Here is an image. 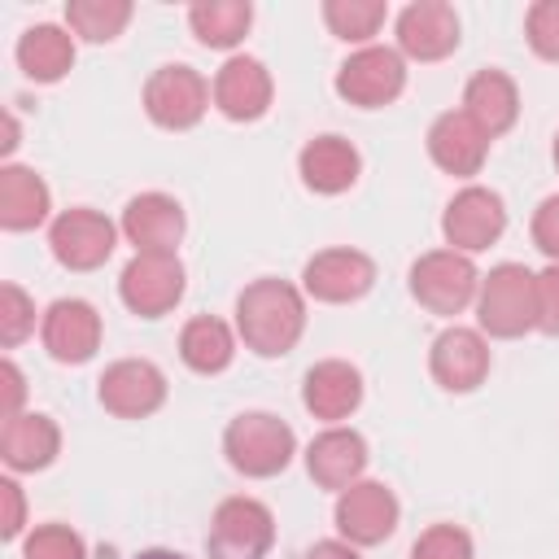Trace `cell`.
I'll list each match as a JSON object with an SVG mask.
<instances>
[{
    "instance_id": "4316f807",
    "label": "cell",
    "mask_w": 559,
    "mask_h": 559,
    "mask_svg": "<svg viewBox=\"0 0 559 559\" xmlns=\"http://www.w3.org/2000/svg\"><path fill=\"white\" fill-rule=\"evenodd\" d=\"M231 354H236V336H231V328L223 319L197 314L192 323H183V332H179V358L192 371L214 376V371H223L231 362Z\"/></svg>"
},
{
    "instance_id": "74e56055",
    "label": "cell",
    "mask_w": 559,
    "mask_h": 559,
    "mask_svg": "<svg viewBox=\"0 0 559 559\" xmlns=\"http://www.w3.org/2000/svg\"><path fill=\"white\" fill-rule=\"evenodd\" d=\"M0 376H4V419H9V415H22V411H17V402H22V371H17L13 362H4Z\"/></svg>"
},
{
    "instance_id": "277c9868",
    "label": "cell",
    "mask_w": 559,
    "mask_h": 559,
    "mask_svg": "<svg viewBox=\"0 0 559 559\" xmlns=\"http://www.w3.org/2000/svg\"><path fill=\"white\" fill-rule=\"evenodd\" d=\"M411 293L432 314H459L463 306L476 301L480 275H476V266H472L467 253H459V249H432V253H424L411 266Z\"/></svg>"
},
{
    "instance_id": "5b68a950",
    "label": "cell",
    "mask_w": 559,
    "mask_h": 559,
    "mask_svg": "<svg viewBox=\"0 0 559 559\" xmlns=\"http://www.w3.org/2000/svg\"><path fill=\"white\" fill-rule=\"evenodd\" d=\"M275 542V520L258 498H227L210 524V559H262Z\"/></svg>"
},
{
    "instance_id": "f1b7e54d",
    "label": "cell",
    "mask_w": 559,
    "mask_h": 559,
    "mask_svg": "<svg viewBox=\"0 0 559 559\" xmlns=\"http://www.w3.org/2000/svg\"><path fill=\"white\" fill-rule=\"evenodd\" d=\"M66 22H70L74 35H83L92 44H105L131 22V4L127 0H70Z\"/></svg>"
},
{
    "instance_id": "9c48e42d",
    "label": "cell",
    "mask_w": 559,
    "mask_h": 559,
    "mask_svg": "<svg viewBox=\"0 0 559 559\" xmlns=\"http://www.w3.org/2000/svg\"><path fill=\"white\" fill-rule=\"evenodd\" d=\"M441 231H445V245L459 249V253H480V249H489V245L507 231L502 197L489 192V188H476V183L463 188V192L445 205Z\"/></svg>"
},
{
    "instance_id": "60d3db41",
    "label": "cell",
    "mask_w": 559,
    "mask_h": 559,
    "mask_svg": "<svg viewBox=\"0 0 559 559\" xmlns=\"http://www.w3.org/2000/svg\"><path fill=\"white\" fill-rule=\"evenodd\" d=\"M555 166H559V135H555Z\"/></svg>"
},
{
    "instance_id": "52a82bcc",
    "label": "cell",
    "mask_w": 559,
    "mask_h": 559,
    "mask_svg": "<svg viewBox=\"0 0 559 559\" xmlns=\"http://www.w3.org/2000/svg\"><path fill=\"white\" fill-rule=\"evenodd\" d=\"M118 293L140 319H157L183 297V266L175 253H135L118 280Z\"/></svg>"
},
{
    "instance_id": "7a4b0ae2",
    "label": "cell",
    "mask_w": 559,
    "mask_h": 559,
    "mask_svg": "<svg viewBox=\"0 0 559 559\" xmlns=\"http://www.w3.org/2000/svg\"><path fill=\"white\" fill-rule=\"evenodd\" d=\"M476 319L489 336H524L537 328V275L520 262H502L480 280L476 293Z\"/></svg>"
},
{
    "instance_id": "f35d334b",
    "label": "cell",
    "mask_w": 559,
    "mask_h": 559,
    "mask_svg": "<svg viewBox=\"0 0 559 559\" xmlns=\"http://www.w3.org/2000/svg\"><path fill=\"white\" fill-rule=\"evenodd\" d=\"M306 559H358V550L349 542H319L306 550Z\"/></svg>"
},
{
    "instance_id": "ab89813d",
    "label": "cell",
    "mask_w": 559,
    "mask_h": 559,
    "mask_svg": "<svg viewBox=\"0 0 559 559\" xmlns=\"http://www.w3.org/2000/svg\"><path fill=\"white\" fill-rule=\"evenodd\" d=\"M135 559H188V555H179V550H144Z\"/></svg>"
},
{
    "instance_id": "d590c367",
    "label": "cell",
    "mask_w": 559,
    "mask_h": 559,
    "mask_svg": "<svg viewBox=\"0 0 559 559\" xmlns=\"http://www.w3.org/2000/svg\"><path fill=\"white\" fill-rule=\"evenodd\" d=\"M533 240H537V249L550 262H559V197H546L537 205V214H533Z\"/></svg>"
},
{
    "instance_id": "1f68e13d",
    "label": "cell",
    "mask_w": 559,
    "mask_h": 559,
    "mask_svg": "<svg viewBox=\"0 0 559 559\" xmlns=\"http://www.w3.org/2000/svg\"><path fill=\"white\" fill-rule=\"evenodd\" d=\"M411 559H472V537L459 524H432L411 546Z\"/></svg>"
},
{
    "instance_id": "9a60e30c",
    "label": "cell",
    "mask_w": 559,
    "mask_h": 559,
    "mask_svg": "<svg viewBox=\"0 0 559 559\" xmlns=\"http://www.w3.org/2000/svg\"><path fill=\"white\" fill-rule=\"evenodd\" d=\"M397 48L419 61H441L459 48V13L441 0H419L397 13Z\"/></svg>"
},
{
    "instance_id": "5bb4252c",
    "label": "cell",
    "mask_w": 559,
    "mask_h": 559,
    "mask_svg": "<svg viewBox=\"0 0 559 559\" xmlns=\"http://www.w3.org/2000/svg\"><path fill=\"white\" fill-rule=\"evenodd\" d=\"M39 336L57 362H87L100 345V314L79 297H61L48 306Z\"/></svg>"
},
{
    "instance_id": "7402d4cb",
    "label": "cell",
    "mask_w": 559,
    "mask_h": 559,
    "mask_svg": "<svg viewBox=\"0 0 559 559\" xmlns=\"http://www.w3.org/2000/svg\"><path fill=\"white\" fill-rule=\"evenodd\" d=\"M463 114L493 140L502 135L515 114H520V92H515V79L502 74V70H480L467 79V92H463Z\"/></svg>"
},
{
    "instance_id": "e0dca14e",
    "label": "cell",
    "mask_w": 559,
    "mask_h": 559,
    "mask_svg": "<svg viewBox=\"0 0 559 559\" xmlns=\"http://www.w3.org/2000/svg\"><path fill=\"white\" fill-rule=\"evenodd\" d=\"M210 96H214L218 114H227L231 122H253V118H262L266 105H271V74H266V66L253 61V57H231V61L214 74Z\"/></svg>"
},
{
    "instance_id": "30bf717a",
    "label": "cell",
    "mask_w": 559,
    "mask_h": 559,
    "mask_svg": "<svg viewBox=\"0 0 559 559\" xmlns=\"http://www.w3.org/2000/svg\"><path fill=\"white\" fill-rule=\"evenodd\" d=\"M336 528L349 546H376L397 528V498L380 480H358L336 498Z\"/></svg>"
},
{
    "instance_id": "d6a6232c",
    "label": "cell",
    "mask_w": 559,
    "mask_h": 559,
    "mask_svg": "<svg viewBox=\"0 0 559 559\" xmlns=\"http://www.w3.org/2000/svg\"><path fill=\"white\" fill-rule=\"evenodd\" d=\"M26 332H35V306L17 284H4L0 288V341L13 349Z\"/></svg>"
},
{
    "instance_id": "ac0fdd59",
    "label": "cell",
    "mask_w": 559,
    "mask_h": 559,
    "mask_svg": "<svg viewBox=\"0 0 559 559\" xmlns=\"http://www.w3.org/2000/svg\"><path fill=\"white\" fill-rule=\"evenodd\" d=\"M122 231L135 245V253H175L183 236V210L175 197L144 192L122 210Z\"/></svg>"
},
{
    "instance_id": "484cf974",
    "label": "cell",
    "mask_w": 559,
    "mask_h": 559,
    "mask_svg": "<svg viewBox=\"0 0 559 559\" xmlns=\"http://www.w3.org/2000/svg\"><path fill=\"white\" fill-rule=\"evenodd\" d=\"M17 66L35 83H57L74 66V39L61 26H48V22L44 26H31L17 39Z\"/></svg>"
},
{
    "instance_id": "8d00e7d4",
    "label": "cell",
    "mask_w": 559,
    "mask_h": 559,
    "mask_svg": "<svg viewBox=\"0 0 559 559\" xmlns=\"http://www.w3.org/2000/svg\"><path fill=\"white\" fill-rule=\"evenodd\" d=\"M0 493H4V537H17L22 533V493L13 480H4Z\"/></svg>"
},
{
    "instance_id": "44dd1931",
    "label": "cell",
    "mask_w": 559,
    "mask_h": 559,
    "mask_svg": "<svg viewBox=\"0 0 559 559\" xmlns=\"http://www.w3.org/2000/svg\"><path fill=\"white\" fill-rule=\"evenodd\" d=\"M301 402H306V411H310L314 419L336 424V419H345L349 411H358V402H362V376H358L349 362L328 358V362H319V367L306 371Z\"/></svg>"
},
{
    "instance_id": "4dcf8cb0",
    "label": "cell",
    "mask_w": 559,
    "mask_h": 559,
    "mask_svg": "<svg viewBox=\"0 0 559 559\" xmlns=\"http://www.w3.org/2000/svg\"><path fill=\"white\" fill-rule=\"evenodd\" d=\"M22 559H87V546L70 524H39L26 537Z\"/></svg>"
},
{
    "instance_id": "8fae6325",
    "label": "cell",
    "mask_w": 559,
    "mask_h": 559,
    "mask_svg": "<svg viewBox=\"0 0 559 559\" xmlns=\"http://www.w3.org/2000/svg\"><path fill=\"white\" fill-rule=\"evenodd\" d=\"M114 240H118L114 223H109L105 214L87 210V205L66 210V214L52 223V231H48L52 258H57L61 266H70V271H92V266H100V262L114 253Z\"/></svg>"
},
{
    "instance_id": "83f0119b",
    "label": "cell",
    "mask_w": 559,
    "mask_h": 559,
    "mask_svg": "<svg viewBox=\"0 0 559 559\" xmlns=\"http://www.w3.org/2000/svg\"><path fill=\"white\" fill-rule=\"evenodd\" d=\"M188 22L205 48H231L245 39L253 9H249V0H210V4H192Z\"/></svg>"
},
{
    "instance_id": "2e32d148",
    "label": "cell",
    "mask_w": 559,
    "mask_h": 559,
    "mask_svg": "<svg viewBox=\"0 0 559 559\" xmlns=\"http://www.w3.org/2000/svg\"><path fill=\"white\" fill-rule=\"evenodd\" d=\"M432 376L441 389L450 393H472L485 371H489V345L480 332L472 328H445L437 341H432V358H428Z\"/></svg>"
},
{
    "instance_id": "3957f363",
    "label": "cell",
    "mask_w": 559,
    "mask_h": 559,
    "mask_svg": "<svg viewBox=\"0 0 559 559\" xmlns=\"http://www.w3.org/2000/svg\"><path fill=\"white\" fill-rule=\"evenodd\" d=\"M223 450H227L236 472H245V476H275V472L288 467V459L297 450V437H293V428L284 419H275L266 411H249V415L227 424Z\"/></svg>"
},
{
    "instance_id": "6da1fadb",
    "label": "cell",
    "mask_w": 559,
    "mask_h": 559,
    "mask_svg": "<svg viewBox=\"0 0 559 559\" xmlns=\"http://www.w3.org/2000/svg\"><path fill=\"white\" fill-rule=\"evenodd\" d=\"M236 328L253 354H288L306 328V301L284 280H253L236 301Z\"/></svg>"
},
{
    "instance_id": "ba28073f",
    "label": "cell",
    "mask_w": 559,
    "mask_h": 559,
    "mask_svg": "<svg viewBox=\"0 0 559 559\" xmlns=\"http://www.w3.org/2000/svg\"><path fill=\"white\" fill-rule=\"evenodd\" d=\"M402 87H406V66H402V52H393V48H376V44L358 48L336 70V92L349 105H362V109L389 105Z\"/></svg>"
},
{
    "instance_id": "603a6c76",
    "label": "cell",
    "mask_w": 559,
    "mask_h": 559,
    "mask_svg": "<svg viewBox=\"0 0 559 559\" xmlns=\"http://www.w3.org/2000/svg\"><path fill=\"white\" fill-rule=\"evenodd\" d=\"M61 432L48 415H9L0 428V454L13 472H39L57 459Z\"/></svg>"
},
{
    "instance_id": "e575fe53",
    "label": "cell",
    "mask_w": 559,
    "mask_h": 559,
    "mask_svg": "<svg viewBox=\"0 0 559 559\" xmlns=\"http://www.w3.org/2000/svg\"><path fill=\"white\" fill-rule=\"evenodd\" d=\"M537 328L546 336H559V262L537 275Z\"/></svg>"
},
{
    "instance_id": "cb8c5ba5",
    "label": "cell",
    "mask_w": 559,
    "mask_h": 559,
    "mask_svg": "<svg viewBox=\"0 0 559 559\" xmlns=\"http://www.w3.org/2000/svg\"><path fill=\"white\" fill-rule=\"evenodd\" d=\"M301 179H306V188H314V192H345L354 179H358V148L349 144V140H341V135H319V140H310L306 148H301Z\"/></svg>"
},
{
    "instance_id": "836d02e7",
    "label": "cell",
    "mask_w": 559,
    "mask_h": 559,
    "mask_svg": "<svg viewBox=\"0 0 559 559\" xmlns=\"http://www.w3.org/2000/svg\"><path fill=\"white\" fill-rule=\"evenodd\" d=\"M524 31H528V44L537 57L559 61V0H537L524 17Z\"/></svg>"
},
{
    "instance_id": "7c38bea8",
    "label": "cell",
    "mask_w": 559,
    "mask_h": 559,
    "mask_svg": "<svg viewBox=\"0 0 559 559\" xmlns=\"http://www.w3.org/2000/svg\"><path fill=\"white\" fill-rule=\"evenodd\" d=\"M162 402H166V376L148 358H122L100 376V406L122 419L153 415Z\"/></svg>"
},
{
    "instance_id": "d6986e66",
    "label": "cell",
    "mask_w": 559,
    "mask_h": 559,
    "mask_svg": "<svg viewBox=\"0 0 559 559\" xmlns=\"http://www.w3.org/2000/svg\"><path fill=\"white\" fill-rule=\"evenodd\" d=\"M306 467H310L314 485H323V489H349V485H358V476L367 467V441L354 428H328V432H319L310 441Z\"/></svg>"
},
{
    "instance_id": "ffe728a7",
    "label": "cell",
    "mask_w": 559,
    "mask_h": 559,
    "mask_svg": "<svg viewBox=\"0 0 559 559\" xmlns=\"http://www.w3.org/2000/svg\"><path fill=\"white\" fill-rule=\"evenodd\" d=\"M428 153H432V162L441 166V170H450V175H476L480 170V162H485V153H489V135L459 109H450V114H441L437 122H432V131H428Z\"/></svg>"
},
{
    "instance_id": "8992f818",
    "label": "cell",
    "mask_w": 559,
    "mask_h": 559,
    "mask_svg": "<svg viewBox=\"0 0 559 559\" xmlns=\"http://www.w3.org/2000/svg\"><path fill=\"white\" fill-rule=\"evenodd\" d=\"M210 83L192 70V66H162L148 87H144V109L157 127L166 131H183V127H197L205 105H210Z\"/></svg>"
},
{
    "instance_id": "f546056e",
    "label": "cell",
    "mask_w": 559,
    "mask_h": 559,
    "mask_svg": "<svg viewBox=\"0 0 559 559\" xmlns=\"http://www.w3.org/2000/svg\"><path fill=\"white\" fill-rule=\"evenodd\" d=\"M384 4L380 0H328L323 4V22L332 26L336 39H354V44H367L380 22H384Z\"/></svg>"
},
{
    "instance_id": "4fadbf2b",
    "label": "cell",
    "mask_w": 559,
    "mask_h": 559,
    "mask_svg": "<svg viewBox=\"0 0 559 559\" xmlns=\"http://www.w3.org/2000/svg\"><path fill=\"white\" fill-rule=\"evenodd\" d=\"M301 284L319 301H358L376 284V262L358 249H323L306 262Z\"/></svg>"
},
{
    "instance_id": "d4e9b609",
    "label": "cell",
    "mask_w": 559,
    "mask_h": 559,
    "mask_svg": "<svg viewBox=\"0 0 559 559\" xmlns=\"http://www.w3.org/2000/svg\"><path fill=\"white\" fill-rule=\"evenodd\" d=\"M48 218V183L26 166L0 170V223L9 231H31Z\"/></svg>"
}]
</instances>
